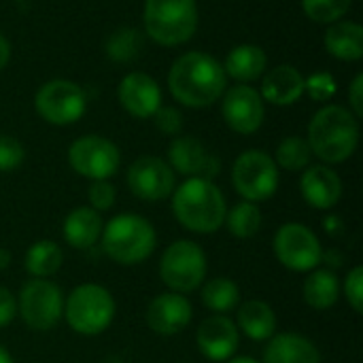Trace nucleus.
Listing matches in <instances>:
<instances>
[{
	"instance_id": "33",
	"label": "nucleus",
	"mask_w": 363,
	"mask_h": 363,
	"mask_svg": "<svg viewBox=\"0 0 363 363\" xmlns=\"http://www.w3.org/2000/svg\"><path fill=\"white\" fill-rule=\"evenodd\" d=\"M23 157H26L23 145L13 136L2 134L0 136V172H11L19 168Z\"/></svg>"
},
{
	"instance_id": "39",
	"label": "nucleus",
	"mask_w": 363,
	"mask_h": 363,
	"mask_svg": "<svg viewBox=\"0 0 363 363\" xmlns=\"http://www.w3.org/2000/svg\"><path fill=\"white\" fill-rule=\"evenodd\" d=\"M349 100H351V108H353V115L359 119L363 115V74L359 72L351 87H349Z\"/></svg>"
},
{
	"instance_id": "1",
	"label": "nucleus",
	"mask_w": 363,
	"mask_h": 363,
	"mask_svg": "<svg viewBox=\"0 0 363 363\" xmlns=\"http://www.w3.org/2000/svg\"><path fill=\"white\" fill-rule=\"evenodd\" d=\"M225 70L219 60L204 51H189L174 60L168 72L170 94L189 108H204L225 91Z\"/></svg>"
},
{
	"instance_id": "42",
	"label": "nucleus",
	"mask_w": 363,
	"mask_h": 363,
	"mask_svg": "<svg viewBox=\"0 0 363 363\" xmlns=\"http://www.w3.org/2000/svg\"><path fill=\"white\" fill-rule=\"evenodd\" d=\"M0 363H13V357H11V353L0 345Z\"/></svg>"
},
{
	"instance_id": "23",
	"label": "nucleus",
	"mask_w": 363,
	"mask_h": 363,
	"mask_svg": "<svg viewBox=\"0 0 363 363\" xmlns=\"http://www.w3.org/2000/svg\"><path fill=\"white\" fill-rule=\"evenodd\" d=\"M236 328L247 338H251L255 342H264L277 334V315L268 302L247 300L245 304H238Z\"/></svg>"
},
{
	"instance_id": "30",
	"label": "nucleus",
	"mask_w": 363,
	"mask_h": 363,
	"mask_svg": "<svg viewBox=\"0 0 363 363\" xmlns=\"http://www.w3.org/2000/svg\"><path fill=\"white\" fill-rule=\"evenodd\" d=\"M311 145L306 138L302 136H287L279 143L277 153H274V164L289 170V172H298V170H306L311 166Z\"/></svg>"
},
{
	"instance_id": "29",
	"label": "nucleus",
	"mask_w": 363,
	"mask_h": 363,
	"mask_svg": "<svg viewBox=\"0 0 363 363\" xmlns=\"http://www.w3.org/2000/svg\"><path fill=\"white\" fill-rule=\"evenodd\" d=\"M262 211L255 202H238L236 206H232V211H228L225 215V223L230 234L236 236V238H253L259 228H262Z\"/></svg>"
},
{
	"instance_id": "10",
	"label": "nucleus",
	"mask_w": 363,
	"mask_h": 363,
	"mask_svg": "<svg viewBox=\"0 0 363 363\" xmlns=\"http://www.w3.org/2000/svg\"><path fill=\"white\" fill-rule=\"evenodd\" d=\"M274 257L294 272H313L323 262V247L317 234L298 221L283 223L272 240Z\"/></svg>"
},
{
	"instance_id": "35",
	"label": "nucleus",
	"mask_w": 363,
	"mask_h": 363,
	"mask_svg": "<svg viewBox=\"0 0 363 363\" xmlns=\"http://www.w3.org/2000/svg\"><path fill=\"white\" fill-rule=\"evenodd\" d=\"M304 91H308L313 100L325 102L336 94V81L330 72H315L313 77L304 79Z\"/></svg>"
},
{
	"instance_id": "22",
	"label": "nucleus",
	"mask_w": 363,
	"mask_h": 363,
	"mask_svg": "<svg viewBox=\"0 0 363 363\" xmlns=\"http://www.w3.org/2000/svg\"><path fill=\"white\" fill-rule=\"evenodd\" d=\"M102 228H104V221L98 211H94L91 206H77L66 215L62 234H64V240L72 249L85 251V249H91L100 240Z\"/></svg>"
},
{
	"instance_id": "32",
	"label": "nucleus",
	"mask_w": 363,
	"mask_h": 363,
	"mask_svg": "<svg viewBox=\"0 0 363 363\" xmlns=\"http://www.w3.org/2000/svg\"><path fill=\"white\" fill-rule=\"evenodd\" d=\"M351 2L353 0H302V9L317 23H336L349 13Z\"/></svg>"
},
{
	"instance_id": "7",
	"label": "nucleus",
	"mask_w": 363,
	"mask_h": 363,
	"mask_svg": "<svg viewBox=\"0 0 363 363\" xmlns=\"http://www.w3.org/2000/svg\"><path fill=\"white\" fill-rule=\"evenodd\" d=\"M208 272L206 253L194 240H174L160 259V279L174 294L196 291Z\"/></svg>"
},
{
	"instance_id": "17",
	"label": "nucleus",
	"mask_w": 363,
	"mask_h": 363,
	"mask_svg": "<svg viewBox=\"0 0 363 363\" xmlns=\"http://www.w3.org/2000/svg\"><path fill=\"white\" fill-rule=\"evenodd\" d=\"M191 302L183 294L166 291L151 300L147 308V325L157 336H177L191 323Z\"/></svg>"
},
{
	"instance_id": "4",
	"label": "nucleus",
	"mask_w": 363,
	"mask_h": 363,
	"mask_svg": "<svg viewBox=\"0 0 363 363\" xmlns=\"http://www.w3.org/2000/svg\"><path fill=\"white\" fill-rule=\"evenodd\" d=\"M100 245L115 264L138 266L153 255L157 247V234L149 219L134 213H123L104 223Z\"/></svg>"
},
{
	"instance_id": "24",
	"label": "nucleus",
	"mask_w": 363,
	"mask_h": 363,
	"mask_svg": "<svg viewBox=\"0 0 363 363\" xmlns=\"http://www.w3.org/2000/svg\"><path fill=\"white\" fill-rule=\"evenodd\" d=\"M221 66H223L225 74H230L232 79H236L240 83H249L264 74V70L268 66V55L259 45L245 43V45L234 47Z\"/></svg>"
},
{
	"instance_id": "3",
	"label": "nucleus",
	"mask_w": 363,
	"mask_h": 363,
	"mask_svg": "<svg viewBox=\"0 0 363 363\" xmlns=\"http://www.w3.org/2000/svg\"><path fill=\"white\" fill-rule=\"evenodd\" d=\"M306 140L311 151L325 164H342L357 149L359 121L349 108L328 104L311 119Z\"/></svg>"
},
{
	"instance_id": "16",
	"label": "nucleus",
	"mask_w": 363,
	"mask_h": 363,
	"mask_svg": "<svg viewBox=\"0 0 363 363\" xmlns=\"http://www.w3.org/2000/svg\"><path fill=\"white\" fill-rule=\"evenodd\" d=\"M196 345L206 359L228 362L238 351L240 332L228 315H211L200 323L196 332Z\"/></svg>"
},
{
	"instance_id": "11",
	"label": "nucleus",
	"mask_w": 363,
	"mask_h": 363,
	"mask_svg": "<svg viewBox=\"0 0 363 363\" xmlns=\"http://www.w3.org/2000/svg\"><path fill=\"white\" fill-rule=\"evenodd\" d=\"M36 113L51 125H70L79 121L87 108V98L81 85L68 79L47 81L34 96Z\"/></svg>"
},
{
	"instance_id": "8",
	"label": "nucleus",
	"mask_w": 363,
	"mask_h": 363,
	"mask_svg": "<svg viewBox=\"0 0 363 363\" xmlns=\"http://www.w3.org/2000/svg\"><path fill=\"white\" fill-rule=\"evenodd\" d=\"M17 315L32 332L53 330L64 315V294L49 279H30L17 294Z\"/></svg>"
},
{
	"instance_id": "26",
	"label": "nucleus",
	"mask_w": 363,
	"mask_h": 363,
	"mask_svg": "<svg viewBox=\"0 0 363 363\" xmlns=\"http://www.w3.org/2000/svg\"><path fill=\"white\" fill-rule=\"evenodd\" d=\"M304 302L315 311H330L340 298V281L334 270H313L302 287Z\"/></svg>"
},
{
	"instance_id": "18",
	"label": "nucleus",
	"mask_w": 363,
	"mask_h": 363,
	"mask_svg": "<svg viewBox=\"0 0 363 363\" xmlns=\"http://www.w3.org/2000/svg\"><path fill=\"white\" fill-rule=\"evenodd\" d=\"M119 104L136 119H149L162 106V89L147 72H130L121 79L117 89Z\"/></svg>"
},
{
	"instance_id": "25",
	"label": "nucleus",
	"mask_w": 363,
	"mask_h": 363,
	"mask_svg": "<svg viewBox=\"0 0 363 363\" xmlns=\"http://www.w3.org/2000/svg\"><path fill=\"white\" fill-rule=\"evenodd\" d=\"M325 49L338 60L357 62L363 57V28L357 21H336L325 32Z\"/></svg>"
},
{
	"instance_id": "21",
	"label": "nucleus",
	"mask_w": 363,
	"mask_h": 363,
	"mask_svg": "<svg viewBox=\"0 0 363 363\" xmlns=\"http://www.w3.org/2000/svg\"><path fill=\"white\" fill-rule=\"evenodd\" d=\"M262 100L279 106H289L304 96V77L291 64H281L266 72L262 81Z\"/></svg>"
},
{
	"instance_id": "12",
	"label": "nucleus",
	"mask_w": 363,
	"mask_h": 363,
	"mask_svg": "<svg viewBox=\"0 0 363 363\" xmlns=\"http://www.w3.org/2000/svg\"><path fill=\"white\" fill-rule=\"evenodd\" d=\"M68 164L89 181H108L121 166V153L113 140L87 134L68 147Z\"/></svg>"
},
{
	"instance_id": "31",
	"label": "nucleus",
	"mask_w": 363,
	"mask_h": 363,
	"mask_svg": "<svg viewBox=\"0 0 363 363\" xmlns=\"http://www.w3.org/2000/svg\"><path fill=\"white\" fill-rule=\"evenodd\" d=\"M143 49V38L134 28H121L106 40V53L117 62H130Z\"/></svg>"
},
{
	"instance_id": "15",
	"label": "nucleus",
	"mask_w": 363,
	"mask_h": 363,
	"mask_svg": "<svg viewBox=\"0 0 363 363\" xmlns=\"http://www.w3.org/2000/svg\"><path fill=\"white\" fill-rule=\"evenodd\" d=\"M168 164L174 172H179L187 179L200 177V179L213 181L221 170L219 157L208 153V149L202 145V140H198L194 136H177L170 143Z\"/></svg>"
},
{
	"instance_id": "28",
	"label": "nucleus",
	"mask_w": 363,
	"mask_h": 363,
	"mask_svg": "<svg viewBox=\"0 0 363 363\" xmlns=\"http://www.w3.org/2000/svg\"><path fill=\"white\" fill-rule=\"evenodd\" d=\"M202 304L213 311L215 315H225L232 313L234 308H238L240 304V289L238 285L228 279V277H217L211 279L204 287H202Z\"/></svg>"
},
{
	"instance_id": "2",
	"label": "nucleus",
	"mask_w": 363,
	"mask_h": 363,
	"mask_svg": "<svg viewBox=\"0 0 363 363\" xmlns=\"http://www.w3.org/2000/svg\"><path fill=\"white\" fill-rule=\"evenodd\" d=\"M174 219L194 234H215L223 228L228 204L223 191L208 179L191 177L174 187L172 196Z\"/></svg>"
},
{
	"instance_id": "13",
	"label": "nucleus",
	"mask_w": 363,
	"mask_h": 363,
	"mask_svg": "<svg viewBox=\"0 0 363 363\" xmlns=\"http://www.w3.org/2000/svg\"><path fill=\"white\" fill-rule=\"evenodd\" d=\"M128 187L138 200L160 202L172 196L177 174L166 160L157 155H143L128 168Z\"/></svg>"
},
{
	"instance_id": "43",
	"label": "nucleus",
	"mask_w": 363,
	"mask_h": 363,
	"mask_svg": "<svg viewBox=\"0 0 363 363\" xmlns=\"http://www.w3.org/2000/svg\"><path fill=\"white\" fill-rule=\"evenodd\" d=\"M228 363H262V362H257L255 357H236V359H228Z\"/></svg>"
},
{
	"instance_id": "36",
	"label": "nucleus",
	"mask_w": 363,
	"mask_h": 363,
	"mask_svg": "<svg viewBox=\"0 0 363 363\" xmlns=\"http://www.w3.org/2000/svg\"><path fill=\"white\" fill-rule=\"evenodd\" d=\"M342 289H345V296H347L349 306H351L357 315H362L363 313V268L362 266H355V268H351V270H349V274H347V281H345Z\"/></svg>"
},
{
	"instance_id": "20",
	"label": "nucleus",
	"mask_w": 363,
	"mask_h": 363,
	"mask_svg": "<svg viewBox=\"0 0 363 363\" xmlns=\"http://www.w3.org/2000/svg\"><path fill=\"white\" fill-rule=\"evenodd\" d=\"M262 363H321V353L311 338L283 332L268 340Z\"/></svg>"
},
{
	"instance_id": "6",
	"label": "nucleus",
	"mask_w": 363,
	"mask_h": 363,
	"mask_svg": "<svg viewBox=\"0 0 363 363\" xmlns=\"http://www.w3.org/2000/svg\"><path fill=\"white\" fill-rule=\"evenodd\" d=\"M198 28L196 0H145V32L164 47L187 43Z\"/></svg>"
},
{
	"instance_id": "9",
	"label": "nucleus",
	"mask_w": 363,
	"mask_h": 363,
	"mask_svg": "<svg viewBox=\"0 0 363 363\" xmlns=\"http://www.w3.org/2000/svg\"><path fill=\"white\" fill-rule=\"evenodd\" d=\"M232 183L238 196L247 202L257 204L270 200L279 189V166L264 151H245L232 166Z\"/></svg>"
},
{
	"instance_id": "5",
	"label": "nucleus",
	"mask_w": 363,
	"mask_h": 363,
	"mask_svg": "<svg viewBox=\"0 0 363 363\" xmlns=\"http://www.w3.org/2000/svg\"><path fill=\"white\" fill-rule=\"evenodd\" d=\"M115 300L111 291L96 283L74 287L64 300V317L72 332L81 336H100L115 319Z\"/></svg>"
},
{
	"instance_id": "41",
	"label": "nucleus",
	"mask_w": 363,
	"mask_h": 363,
	"mask_svg": "<svg viewBox=\"0 0 363 363\" xmlns=\"http://www.w3.org/2000/svg\"><path fill=\"white\" fill-rule=\"evenodd\" d=\"M9 264H11V253L0 247V270H6Z\"/></svg>"
},
{
	"instance_id": "34",
	"label": "nucleus",
	"mask_w": 363,
	"mask_h": 363,
	"mask_svg": "<svg viewBox=\"0 0 363 363\" xmlns=\"http://www.w3.org/2000/svg\"><path fill=\"white\" fill-rule=\"evenodd\" d=\"M87 200H89V206L98 213L111 211L115 206L117 191L111 181H91V185L87 189Z\"/></svg>"
},
{
	"instance_id": "14",
	"label": "nucleus",
	"mask_w": 363,
	"mask_h": 363,
	"mask_svg": "<svg viewBox=\"0 0 363 363\" xmlns=\"http://www.w3.org/2000/svg\"><path fill=\"white\" fill-rule=\"evenodd\" d=\"M221 115L230 130L236 134H255L264 123V100L251 85H234L223 91Z\"/></svg>"
},
{
	"instance_id": "19",
	"label": "nucleus",
	"mask_w": 363,
	"mask_h": 363,
	"mask_svg": "<svg viewBox=\"0 0 363 363\" xmlns=\"http://www.w3.org/2000/svg\"><path fill=\"white\" fill-rule=\"evenodd\" d=\"M300 191L308 206L317 211H330L342 198V181L330 166L315 164L304 170L300 179Z\"/></svg>"
},
{
	"instance_id": "37",
	"label": "nucleus",
	"mask_w": 363,
	"mask_h": 363,
	"mask_svg": "<svg viewBox=\"0 0 363 363\" xmlns=\"http://www.w3.org/2000/svg\"><path fill=\"white\" fill-rule=\"evenodd\" d=\"M153 119H155L157 130L164 134H170V136L179 134L183 128V115L172 106H160L157 113L153 115Z\"/></svg>"
},
{
	"instance_id": "27",
	"label": "nucleus",
	"mask_w": 363,
	"mask_h": 363,
	"mask_svg": "<svg viewBox=\"0 0 363 363\" xmlns=\"http://www.w3.org/2000/svg\"><path fill=\"white\" fill-rule=\"evenodd\" d=\"M62 262H64V253L60 245L45 238V240H36L26 251L23 266L32 279H49L62 268Z\"/></svg>"
},
{
	"instance_id": "38",
	"label": "nucleus",
	"mask_w": 363,
	"mask_h": 363,
	"mask_svg": "<svg viewBox=\"0 0 363 363\" xmlns=\"http://www.w3.org/2000/svg\"><path fill=\"white\" fill-rule=\"evenodd\" d=\"M17 317V298L0 285V328H6Z\"/></svg>"
},
{
	"instance_id": "40",
	"label": "nucleus",
	"mask_w": 363,
	"mask_h": 363,
	"mask_svg": "<svg viewBox=\"0 0 363 363\" xmlns=\"http://www.w3.org/2000/svg\"><path fill=\"white\" fill-rule=\"evenodd\" d=\"M11 60V43L4 34H0V70L9 64Z\"/></svg>"
}]
</instances>
